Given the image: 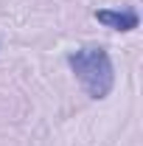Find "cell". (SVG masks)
I'll return each mask as SVG.
<instances>
[{
    "label": "cell",
    "instance_id": "obj_1",
    "mask_svg": "<svg viewBox=\"0 0 143 146\" xmlns=\"http://www.w3.org/2000/svg\"><path fill=\"white\" fill-rule=\"evenodd\" d=\"M65 62H68L76 82L81 84V90L87 93L90 98L104 101L112 93V87H115V68H112V59H109L107 48H101V45L79 48V51H70L65 56Z\"/></svg>",
    "mask_w": 143,
    "mask_h": 146
},
{
    "label": "cell",
    "instance_id": "obj_2",
    "mask_svg": "<svg viewBox=\"0 0 143 146\" xmlns=\"http://www.w3.org/2000/svg\"><path fill=\"white\" fill-rule=\"evenodd\" d=\"M93 17L98 20L101 25H107L112 31H121V34L135 31V28L140 25V17H138L135 9H98Z\"/></svg>",
    "mask_w": 143,
    "mask_h": 146
}]
</instances>
